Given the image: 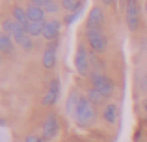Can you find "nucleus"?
<instances>
[{
    "instance_id": "obj_1",
    "label": "nucleus",
    "mask_w": 147,
    "mask_h": 142,
    "mask_svg": "<svg viewBox=\"0 0 147 142\" xmlns=\"http://www.w3.org/2000/svg\"><path fill=\"white\" fill-rule=\"evenodd\" d=\"M75 122L80 127H91L97 122V107L86 95H82V99H80L78 107L75 110Z\"/></svg>"
},
{
    "instance_id": "obj_2",
    "label": "nucleus",
    "mask_w": 147,
    "mask_h": 142,
    "mask_svg": "<svg viewBox=\"0 0 147 142\" xmlns=\"http://www.w3.org/2000/svg\"><path fill=\"white\" fill-rule=\"evenodd\" d=\"M86 39H88L90 51L95 52V54H104L108 51L110 41L104 34V28H88L86 26Z\"/></svg>"
},
{
    "instance_id": "obj_3",
    "label": "nucleus",
    "mask_w": 147,
    "mask_h": 142,
    "mask_svg": "<svg viewBox=\"0 0 147 142\" xmlns=\"http://www.w3.org/2000/svg\"><path fill=\"white\" fill-rule=\"evenodd\" d=\"M91 51L88 49L86 43H78L75 52V69L80 77H90L91 75V60H90Z\"/></svg>"
},
{
    "instance_id": "obj_4",
    "label": "nucleus",
    "mask_w": 147,
    "mask_h": 142,
    "mask_svg": "<svg viewBox=\"0 0 147 142\" xmlns=\"http://www.w3.org/2000/svg\"><path fill=\"white\" fill-rule=\"evenodd\" d=\"M91 82V86L97 88L102 95H106V97H112L115 92V82L112 80L110 75H106V73H99V71H91V75L88 77Z\"/></svg>"
},
{
    "instance_id": "obj_5",
    "label": "nucleus",
    "mask_w": 147,
    "mask_h": 142,
    "mask_svg": "<svg viewBox=\"0 0 147 142\" xmlns=\"http://www.w3.org/2000/svg\"><path fill=\"white\" fill-rule=\"evenodd\" d=\"M58 133H60V118L56 112H49L41 124V137L45 142H50L58 137Z\"/></svg>"
},
{
    "instance_id": "obj_6",
    "label": "nucleus",
    "mask_w": 147,
    "mask_h": 142,
    "mask_svg": "<svg viewBox=\"0 0 147 142\" xmlns=\"http://www.w3.org/2000/svg\"><path fill=\"white\" fill-rule=\"evenodd\" d=\"M125 21H127V26H129L130 32H138L140 30L142 15H140V4H138V0H127Z\"/></svg>"
},
{
    "instance_id": "obj_7",
    "label": "nucleus",
    "mask_w": 147,
    "mask_h": 142,
    "mask_svg": "<svg viewBox=\"0 0 147 142\" xmlns=\"http://www.w3.org/2000/svg\"><path fill=\"white\" fill-rule=\"evenodd\" d=\"M60 90H61V82H60L58 77H54L49 84V90L45 92V95L41 97V105L43 107H54L56 101H58V97H60Z\"/></svg>"
},
{
    "instance_id": "obj_8",
    "label": "nucleus",
    "mask_w": 147,
    "mask_h": 142,
    "mask_svg": "<svg viewBox=\"0 0 147 142\" xmlns=\"http://www.w3.org/2000/svg\"><path fill=\"white\" fill-rule=\"evenodd\" d=\"M104 22H106V13H104V10H102L100 4H95V6L90 10L86 26L88 28H104Z\"/></svg>"
},
{
    "instance_id": "obj_9",
    "label": "nucleus",
    "mask_w": 147,
    "mask_h": 142,
    "mask_svg": "<svg viewBox=\"0 0 147 142\" xmlns=\"http://www.w3.org/2000/svg\"><path fill=\"white\" fill-rule=\"evenodd\" d=\"M58 45H60V39L58 41H52L45 47L43 51V56H41V64H43L45 69H54L56 67V62H58Z\"/></svg>"
},
{
    "instance_id": "obj_10",
    "label": "nucleus",
    "mask_w": 147,
    "mask_h": 142,
    "mask_svg": "<svg viewBox=\"0 0 147 142\" xmlns=\"http://www.w3.org/2000/svg\"><path fill=\"white\" fill-rule=\"evenodd\" d=\"M2 32L7 34V36H11L13 39H17V37L24 36L26 30H24V26H21L13 17H4L2 19Z\"/></svg>"
},
{
    "instance_id": "obj_11",
    "label": "nucleus",
    "mask_w": 147,
    "mask_h": 142,
    "mask_svg": "<svg viewBox=\"0 0 147 142\" xmlns=\"http://www.w3.org/2000/svg\"><path fill=\"white\" fill-rule=\"evenodd\" d=\"M60 32H61V21L60 19H50V21H47L43 37L49 41V43H52V41L60 39Z\"/></svg>"
},
{
    "instance_id": "obj_12",
    "label": "nucleus",
    "mask_w": 147,
    "mask_h": 142,
    "mask_svg": "<svg viewBox=\"0 0 147 142\" xmlns=\"http://www.w3.org/2000/svg\"><path fill=\"white\" fill-rule=\"evenodd\" d=\"M102 120L108 125H115L119 122V105L117 103H106L102 107Z\"/></svg>"
},
{
    "instance_id": "obj_13",
    "label": "nucleus",
    "mask_w": 147,
    "mask_h": 142,
    "mask_svg": "<svg viewBox=\"0 0 147 142\" xmlns=\"http://www.w3.org/2000/svg\"><path fill=\"white\" fill-rule=\"evenodd\" d=\"M86 97L90 99V101L93 103L95 107H104V105L108 103V97H106V95H102V94L97 90V88H93V86H90V88L86 90Z\"/></svg>"
},
{
    "instance_id": "obj_14",
    "label": "nucleus",
    "mask_w": 147,
    "mask_h": 142,
    "mask_svg": "<svg viewBox=\"0 0 147 142\" xmlns=\"http://www.w3.org/2000/svg\"><path fill=\"white\" fill-rule=\"evenodd\" d=\"M11 17L21 26H24V30H26V26L30 24V19H28V15H26V7H21L19 4H15V6L11 7Z\"/></svg>"
},
{
    "instance_id": "obj_15",
    "label": "nucleus",
    "mask_w": 147,
    "mask_h": 142,
    "mask_svg": "<svg viewBox=\"0 0 147 142\" xmlns=\"http://www.w3.org/2000/svg\"><path fill=\"white\" fill-rule=\"evenodd\" d=\"M0 51H2V54L6 56H11L15 54V41L11 36H7V34H0Z\"/></svg>"
},
{
    "instance_id": "obj_16",
    "label": "nucleus",
    "mask_w": 147,
    "mask_h": 142,
    "mask_svg": "<svg viewBox=\"0 0 147 142\" xmlns=\"http://www.w3.org/2000/svg\"><path fill=\"white\" fill-rule=\"evenodd\" d=\"M80 99H82V94H80L76 88H73L71 94H69V97H67V103H65V110L75 116V110H76V107H78Z\"/></svg>"
},
{
    "instance_id": "obj_17",
    "label": "nucleus",
    "mask_w": 147,
    "mask_h": 142,
    "mask_svg": "<svg viewBox=\"0 0 147 142\" xmlns=\"http://www.w3.org/2000/svg\"><path fill=\"white\" fill-rule=\"evenodd\" d=\"M45 26H47V21H30V24L26 26V34L30 37H39L43 36Z\"/></svg>"
},
{
    "instance_id": "obj_18",
    "label": "nucleus",
    "mask_w": 147,
    "mask_h": 142,
    "mask_svg": "<svg viewBox=\"0 0 147 142\" xmlns=\"http://www.w3.org/2000/svg\"><path fill=\"white\" fill-rule=\"evenodd\" d=\"M26 15H28V19L30 21H47L45 19V10L43 7H39V6H34V4H28L26 6Z\"/></svg>"
},
{
    "instance_id": "obj_19",
    "label": "nucleus",
    "mask_w": 147,
    "mask_h": 142,
    "mask_svg": "<svg viewBox=\"0 0 147 142\" xmlns=\"http://www.w3.org/2000/svg\"><path fill=\"white\" fill-rule=\"evenodd\" d=\"M13 41H15V45L21 47L24 52H32L34 51V37H30L28 34H24V36L17 37V39H13Z\"/></svg>"
},
{
    "instance_id": "obj_20",
    "label": "nucleus",
    "mask_w": 147,
    "mask_h": 142,
    "mask_svg": "<svg viewBox=\"0 0 147 142\" xmlns=\"http://www.w3.org/2000/svg\"><path fill=\"white\" fill-rule=\"evenodd\" d=\"M82 7H84V0H61V10L69 11V13L80 11Z\"/></svg>"
},
{
    "instance_id": "obj_21",
    "label": "nucleus",
    "mask_w": 147,
    "mask_h": 142,
    "mask_svg": "<svg viewBox=\"0 0 147 142\" xmlns=\"http://www.w3.org/2000/svg\"><path fill=\"white\" fill-rule=\"evenodd\" d=\"M90 60H91V71H99V73H104V62L99 58V54L91 52L90 54Z\"/></svg>"
},
{
    "instance_id": "obj_22",
    "label": "nucleus",
    "mask_w": 147,
    "mask_h": 142,
    "mask_svg": "<svg viewBox=\"0 0 147 142\" xmlns=\"http://www.w3.org/2000/svg\"><path fill=\"white\" fill-rule=\"evenodd\" d=\"M60 7H61V0H50L43 10H45V13H49V15H56L58 11H60Z\"/></svg>"
},
{
    "instance_id": "obj_23",
    "label": "nucleus",
    "mask_w": 147,
    "mask_h": 142,
    "mask_svg": "<svg viewBox=\"0 0 147 142\" xmlns=\"http://www.w3.org/2000/svg\"><path fill=\"white\" fill-rule=\"evenodd\" d=\"M80 13H82V10H80V11H75V13H67V15H65V19H63V22H65V24H73V22L78 19Z\"/></svg>"
},
{
    "instance_id": "obj_24",
    "label": "nucleus",
    "mask_w": 147,
    "mask_h": 142,
    "mask_svg": "<svg viewBox=\"0 0 147 142\" xmlns=\"http://www.w3.org/2000/svg\"><path fill=\"white\" fill-rule=\"evenodd\" d=\"M22 142H45V139L41 135H36V133H32V135H28V137H24V140Z\"/></svg>"
},
{
    "instance_id": "obj_25",
    "label": "nucleus",
    "mask_w": 147,
    "mask_h": 142,
    "mask_svg": "<svg viewBox=\"0 0 147 142\" xmlns=\"http://www.w3.org/2000/svg\"><path fill=\"white\" fill-rule=\"evenodd\" d=\"M50 2V0H30L28 4H34V6H39V7H45L47 4Z\"/></svg>"
},
{
    "instance_id": "obj_26",
    "label": "nucleus",
    "mask_w": 147,
    "mask_h": 142,
    "mask_svg": "<svg viewBox=\"0 0 147 142\" xmlns=\"http://www.w3.org/2000/svg\"><path fill=\"white\" fill-rule=\"evenodd\" d=\"M99 2H100V4H104V7H110V6H114L117 0H99Z\"/></svg>"
},
{
    "instance_id": "obj_27",
    "label": "nucleus",
    "mask_w": 147,
    "mask_h": 142,
    "mask_svg": "<svg viewBox=\"0 0 147 142\" xmlns=\"http://www.w3.org/2000/svg\"><path fill=\"white\" fill-rule=\"evenodd\" d=\"M142 92H145V94H147V77L142 79Z\"/></svg>"
},
{
    "instance_id": "obj_28",
    "label": "nucleus",
    "mask_w": 147,
    "mask_h": 142,
    "mask_svg": "<svg viewBox=\"0 0 147 142\" xmlns=\"http://www.w3.org/2000/svg\"><path fill=\"white\" fill-rule=\"evenodd\" d=\"M144 11H145V15H147V0H144Z\"/></svg>"
},
{
    "instance_id": "obj_29",
    "label": "nucleus",
    "mask_w": 147,
    "mask_h": 142,
    "mask_svg": "<svg viewBox=\"0 0 147 142\" xmlns=\"http://www.w3.org/2000/svg\"><path fill=\"white\" fill-rule=\"evenodd\" d=\"M144 109H145V112H147V97L144 99Z\"/></svg>"
}]
</instances>
